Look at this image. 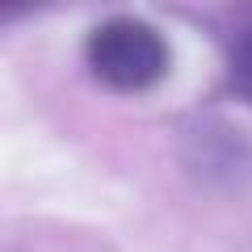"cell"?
<instances>
[{
	"mask_svg": "<svg viewBox=\"0 0 252 252\" xmlns=\"http://www.w3.org/2000/svg\"><path fill=\"white\" fill-rule=\"evenodd\" d=\"M89 67L101 84L118 93H143L168 72V46L147 21L114 17L89 34Z\"/></svg>",
	"mask_w": 252,
	"mask_h": 252,
	"instance_id": "obj_1",
	"label": "cell"
},
{
	"mask_svg": "<svg viewBox=\"0 0 252 252\" xmlns=\"http://www.w3.org/2000/svg\"><path fill=\"white\" fill-rule=\"evenodd\" d=\"M231 84L252 105V38H244V42L235 46V55H231Z\"/></svg>",
	"mask_w": 252,
	"mask_h": 252,
	"instance_id": "obj_2",
	"label": "cell"
}]
</instances>
